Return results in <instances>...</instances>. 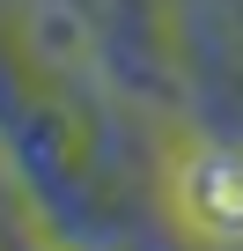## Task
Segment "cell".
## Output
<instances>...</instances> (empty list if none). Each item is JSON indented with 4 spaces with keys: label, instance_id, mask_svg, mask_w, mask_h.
<instances>
[{
    "label": "cell",
    "instance_id": "1",
    "mask_svg": "<svg viewBox=\"0 0 243 251\" xmlns=\"http://www.w3.org/2000/svg\"><path fill=\"white\" fill-rule=\"evenodd\" d=\"M192 192H199V200H192V214H199L206 229H221V236H236V229H243V155L206 163Z\"/></svg>",
    "mask_w": 243,
    "mask_h": 251
}]
</instances>
